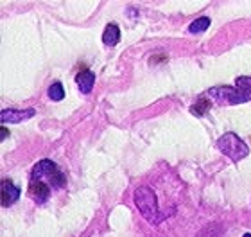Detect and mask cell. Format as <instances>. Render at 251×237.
<instances>
[{"mask_svg":"<svg viewBox=\"0 0 251 237\" xmlns=\"http://www.w3.org/2000/svg\"><path fill=\"white\" fill-rule=\"evenodd\" d=\"M215 105H241L251 101V78L242 76L235 79V86H215L206 92Z\"/></svg>","mask_w":251,"mask_h":237,"instance_id":"cell-1","label":"cell"},{"mask_svg":"<svg viewBox=\"0 0 251 237\" xmlns=\"http://www.w3.org/2000/svg\"><path fill=\"white\" fill-rule=\"evenodd\" d=\"M133 200H135V205L140 211L142 217L147 223H151V225H160L162 223L165 214H162L160 209H158L156 194H154V190L151 187H147V185L138 187L135 190V194H133Z\"/></svg>","mask_w":251,"mask_h":237,"instance_id":"cell-2","label":"cell"},{"mask_svg":"<svg viewBox=\"0 0 251 237\" xmlns=\"http://www.w3.org/2000/svg\"><path fill=\"white\" fill-rule=\"evenodd\" d=\"M31 178L42 180L47 185H50V189H63L67 184V176L59 169L58 163H54L52 160H42L32 167Z\"/></svg>","mask_w":251,"mask_h":237,"instance_id":"cell-3","label":"cell"},{"mask_svg":"<svg viewBox=\"0 0 251 237\" xmlns=\"http://www.w3.org/2000/svg\"><path fill=\"white\" fill-rule=\"evenodd\" d=\"M217 149L235 163L244 160V158L250 155L248 144L244 142L241 137H237L235 133H225V135L217 140Z\"/></svg>","mask_w":251,"mask_h":237,"instance_id":"cell-4","label":"cell"},{"mask_svg":"<svg viewBox=\"0 0 251 237\" xmlns=\"http://www.w3.org/2000/svg\"><path fill=\"white\" fill-rule=\"evenodd\" d=\"M34 113L36 111L32 108H29V110H2L0 121H2V124H18V122H24L34 117Z\"/></svg>","mask_w":251,"mask_h":237,"instance_id":"cell-5","label":"cell"},{"mask_svg":"<svg viewBox=\"0 0 251 237\" xmlns=\"http://www.w3.org/2000/svg\"><path fill=\"white\" fill-rule=\"evenodd\" d=\"M29 192H31V196L34 198L36 203H45L49 200V196H50V185H47L42 180L31 178V182H29Z\"/></svg>","mask_w":251,"mask_h":237,"instance_id":"cell-6","label":"cell"},{"mask_svg":"<svg viewBox=\"0 0 251 237\" xmlns=\"http://www.w3.org/2000/svg\"><path fill=\"white\" fill-rule=\"evenodd\" d=\"M0 189H2V207L13 205L20 198V189L11 180H4L2 185H0Z\"/></svg>","mask_w":251,"mask_h":237,"instance_id":"cell-7","label":"cell"},{"mask_svg":"<svg viewBox=\"0 0 251 237\" xmlns=\"http://www.w3.org/2000/svg\"><path fill=\"white\" fill-rule=\"evenodd\" d=\"M75 83H77L79 92H83V94H90L92 88H94V84H95V74L88 69L81 70V72L75 76Z\"/></svg>","mask_w":251,"mask_h":237,"instance_id":"cell-8","label":"cell"},{"mask_svg":"<svg viewBox=\"0 0 251 237\" xmlns=\"http://www.w3.org/2000/svg\"><path fill=\"white\" fill-rule=\"evenodd\" d=\"M102 42L108 47H113V45L121 42V29H119L117 24H108L106 26L104 32H102Z\"/></svg>","mask_w":251,"mask_h":237,"instance_id":"cell-9","label":"cell"},{"mask_svg":"<svg viewBox=\"0 0 251 237\" xmlns=\"http://www.w3.org/2000/svg\"><path fill=\"white\" fill-rule=\"evenodd\" d=\"M210 108H212V101L206 99L203 95V97H199V99L190 106V113H192L194 117H203Z\"/></svg>","mask_w":251,"mask_h":237,"instance_id":"cell-10","label":"cell"},{"mask_svg":"<svg viewBox=\"0 0 251 237\" xmlns=\"http://www.w3.org/2000/svg\"><path fill=\"white\" fill-rule=\"evenodd\" d=\"M47 94H49V99L56 101V103H59L61 99H65V90H63V84L58 83V81L49 86Z\"/></svg>","mask_w":251,"mask_h":237,"instance_id":"cell-11","label":"cell"},{"mask_svg":"<svg viewBox=\"0 0 251 237\" xmlns=\"http://www.w3.org/2000/svg\"><path fill=\"white\" fill-rule=\"evenodd\" d=\"M208 27H210V18L208 16H201V18H198L196 22L190 24L188 31L192 32V34H196V32H204Z\"/></svg>","mask_w":251,"mask_h":237,"instance_id":"cell-12","label":"cell"},{"mask_svg":"<svg viewBox=\"0 0 251 237\" xmlns=\"http://www.w3.org/2000/svg\"><path fill=\"white\" fill-rule=\"evenodd\" d=\"M7 135H9V132H7L5 128H2V130H0V140H4V138L7 137Z\"/></svg>","mask_w":251,"mask_h":237,"instance_id":"cell-13","label":"cell"},{"mask_svg":"<svg viewBox=\"0 0 251 237\" xmlns=\"http://www.w3.org/2000/svg\"><path fill=\"white\" fill-rule=\"evenodd\" d=\"M242 237H251V234H244V236H242Z\"/></svg>","mask_w":251,"mask_h":237,"instance_id":"cell-14","label":"cell"}]
</instances>
